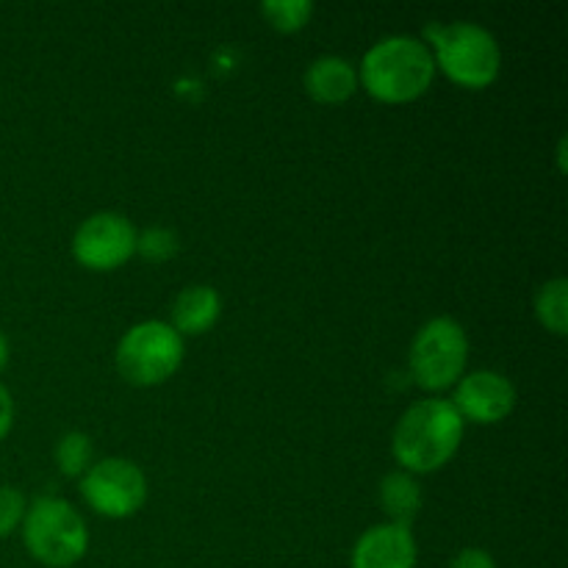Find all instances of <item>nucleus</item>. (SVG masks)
<instances>
[{
	"instance_id": "nucleus-17",
	"label": "nucleus",
	"mask_w": 568,
	"mask_h": 568,
	"mask_svg": "<svg viewBox=\"0 0 568 568\" xmlns=\"http://www.w3.org/2000/svg\"><path fill=\"white\" fill-rule=\"evenodd\" d=\"M181 250V239L172 227H148V231H139L136 236V255H142L148 264H164L172 261Z\"/></svg>"
},
{
	"instance_id": "nucleus-5",
	"label": "nucleus",
	"mask_w": 568,
	"mask_h": 568,
	"mask_svg": "<svg viewBox=\"0 0 568 568\" xmlns=\"http://www.w3.org/2000/svg\"><path fill=\"white\" fill-rule=\"evenodd\" d=\"M186 355V338L164 320H144L116 342L114 364L125 383L136 388L164 386L178 375Z\"/></svg>"
},
{
	"instance_id": "nucleus-18",
	"label": "nucleus",
	"mask_w": 568,
	"mask_h": 568,
	"mask_svg": "<svg viewBox=\"0 0 568 568\" xmlns=\"http://www.w3.org/2000/svg\"><path fill=\"white\" fill-rule=\"evenodd\" d=\"M26 508L28 499L22 497L20 488L0 486V541H6V538L20 530Z\"/></svg>"
},
{
	"instance_id": "nucleus-13",
	"label": "nucleus",
	"mask_w": 568,
	"mask_h": 568,
	"mask_svg": "<svg viewBox=\"0 0 568 568\" xmlns=\"http://www.w3.org/2000/svg\"><path fill=\"white\" fill-rule=\"evenodd\" d=\"M377 499H381V508L383 514L388 516V521L405 527H410V521L419 516L422 505H425L419 477L408 475V471L403 469L388 471V475L383 477L381 488H377Z\"/></svg>"
},
{
	"instance_id": "nucleus-3",
	"label": "nucleus",
	"mask_w": 568,
	"mask_h": 568,
	"mask_svg": "<svg viewBox=\"0 0 568 568\" xmlns=\"http://www.w3.org/2000/svg\"><path fill=\"white\" fill-rule=\"evenodd\" d=\"M422 42L430 48L436 70H442L455 87L483 92L494 87L503 72V48L497 37L480 22L458 20V22H436L427 28V37Z\"/></svg>"
},
{
	"instance_id": "nucleus-2",
	"label": "nucleus",
	"mask_w": 568,
	"mask_h": 568,
	"mask_svg": "<svg viewBox=\"0 0 568 568\" xmlns=\"http://www.w3.org/2000/svg\"><path fill=\"white\" fill-rule=\"evenodd\" d=\"M436 72L430 48L419 37L397 33L366 50L358 67V83L377 103L405 105L430 92Z\"/></svg>"
},
{
	"instance_id": "nucleus-1",
	"label": "nucleus",
	"mask_w": 568,
	"mask_h": 568,
	"mask_svg": "<svg viewBox=\"0 0 568 568\" xmlns=\"http://www.w3.org/2000/svg\"><path fill=\"white\" fill-rule=\"evenodd\" d=\"M464 433L466 422L449 399H419L394 425L392 455L408 475H433L458 455Z\"/></svg>"
},
{
	"instance_id": "nucleus-21",
	"label": "nucleus",
	"mask_w": 568,
	"mask_h": 568,
	"mask_svg": "<svg viewBox=\"0 0 568 568\" xmlns=\"http://www.w3.org/2000/svg\"><path fill=\"white\" fill-rule=\"evenodd\" d=\"M9 358H11V344L9 338H6V333L0 331V375H3L6 366H9Z\"/></svg>"
},
{
	"instance_id": "nucleus-20",
	"label": "nucleus",
	"mask_w": 568,
	"mask_h": 568,
	"mask_svg": "<svg viewBox=\"0 0 568 568\" xmlns=\"http://www.w3.org/2000/svg\"><path fill=\"white\" fill-rule=\"evenodd\" d=\"M14 397H11L9 388L0 383V442H6L11 433V427H14Z\"/></svg>"
},
{
	"instance_id": "nucleus-6",
	"label": "nucleus",
	"mask_w": 568,
	"mask_h": 568,
	"mask_svg": "<svg viewBox=\"0 0 568 568\" xmlns=\"http://www.w3.org/2000/svg\"><path fill=\"white\" fill-rule=\"evenodd\" d=\"M469 364V336L453 316H433L410 342V377L427 394L455 388Z\"/></svg>"
},
{
	"instance_id": "nucleus-10",
	"label": "nucleus",
	"mask_w": 568,
	"mask_h": 568,
	"mask_svg": "<svg viewBox=\"0 0 568 568\" xmlns=\"http://www.w3.org/2000/svg\"><path fill=\"white\" fill-rule=\"evenodd\" d=\"M419 547L414 530L394 521L369 527L361 532L349 555V568H416Z\"/></svg>"
},
{
	"instance_id": "nucleus-4",
	"label": "nucleus",
	"mask_w": 568,
	"mask_h": 568,
	"mask_svg": "<svg viewBox=\"0 0 568 568\" xmlns=\"http://www.w3.org/2000/svg\"><path fill=\"white\" fill-rule=\"evenodd\" d=\"M22 544L37 564L72 568L89 552V527L72 503L61 497H37L22 516Z\"/></svg>"
},
{
	"instance_id": "nucleus-7",
	"label": "nucleus",
	"mask_w": 568,
	"mask_h": 568,
	"mask_svg": "<svg viewBox=\"0 0 568 568\" xmlns=\"http://www.w3.org/2000/svg\"><path fill=\"white\" fill-rule=\"evenodd\" d=\"M148 475L128 458L94 460L81 477V497L103 519H131L148 503Z\"/></svg>"
},
{
	"instance_id": "nucleus-14",
	"label": "nucleus",
	"mask_w": 568,
	"mask_h": 568,
	"mask_svg": "<svg viewBox=\"0 0 568 568\" xmlns=\"http://www.w3.org/2000/svg\"><path fill=\"white\" fill-rule=\"evenodd\" d=\"M536 320L552 336L564 338L568 333V281L566 277H552L541 283L536 292Z\"/></svg>"
},
{
	"instance_id": "nucleus-12",
	"label": "nucleus",
	"mask_w": 568,
	"mask_h": 568,
	"mask_svg": "<svg viewBox=\"0 0 568 568\" xmlns=\"http://www.w3.org/2000/svg\"><path fill=\"white\" fill-rule=\"evenodd\" d=\"M222 316V297L214 286L194 283V286L181 288L170 311V325L181 333L183 338H194L209 333Z\"/></svg>"
},
{
	"instance_id": "nucleus-8",
	"label": "nucleus",
	"mask_w": 568,
	"mask_h": 568,
	"mask_svg": "<svg viewBox=\"0 0 568 568\" xmlns=\"http://www.w3.org/2000/svg\"><path fill=\"white\" fill-rule=\"evenodd\" d=\"M136 225L116 211L87 216L72 233V258L89 272H114L136 255Z\"/></svg>"
},
{
	"instance_id": "nucleus-22",
	"label": "nucleus",
	"mask_w": 568,
	"mask_h": 568,
	"mask_svg": "<svg viewBox=\"0 0 568 568\" xmlns=\"http://www.w3.org/2000/svg\"><path fill=\"white\" fill-rule=\"evenodd\" d=\"M558 161H560V172H566V139H560L558 144Z\"/></svg>"
},
{
	"instance_id": "nucleus-19",
	"label": "nucleus",
	"mask_w": 568,
	"mask_h": 568,
	"mask_svg": "<svg viewBox=\"0 0 568 568\" xmlns=\"http://www.w3.org/2000/svg\"><path fill=\"white\" fill-rule=\"evenodd\" d=\"M449 568H497V560L488 549L480 547H466L449 560Z\"/></svg>"
},
{
	"instance_id": "nucleus-16",
	"label": "nucleus",
	"mask_w": 568,
	"mask_h": 568,
	"mask_svg": "<svg viewBox=\"0 0 568 568\" xmlns=\"http://www.w3.org/2000/svg\"><path fill=\"white\" fill-rule=\"evenodd\" d=\"M316 6L311 0H264L261 3V14H264L266 26L277 33H297L314 17Z\"/></svg>"
},
{
	"instance_id": "nucleus-9",
	"label": "nucleus",
	"mask_w": 568,
	"mask_h": 568,
	"mask_svg": "<svg viewBox=\"0 0 568 568\" xmlns=\"http://www.w3.org/2000/svg\"><path fill=\"white\" fill-rule=\"evenodd\" d=\"M455 410L466 425H483L491 427L508 419L519 403V392H516L514 381L503 372L494 369H477L460 377L453 388Z\"/></svg>"
},
{
	"instance_id": "nucleus-11",
	"label": "nucleus",
	"mask_w": 568,
	"mask_h": 568,
	"mask_svg": "<svg viewBox=\"0 0 568 568\" xmlns=\"http://www.w3.org/2000/svg\"><path fill=\"white\" fill-rule=\"evenodd\" d=\"M303 89L311 100L322 105H342L361 89L358 67L342 55H320L303 75Z\"/></svg>"
},
{
	"instance_id": "nucleus-15",
	"label": "nucleus",
	"mask_w": 568,
	"mask_h": 568,
	"mask_svg": "<svg viewBox=\"0 0 568 568\" xmlns=\"http://www.w3.org/2000/svg\"><path fill=\"white\" fill-rule=\"evenodd\" d=\"M53 460L59 466V471L64 477H72V480H81L94 464V444L87 433L72 430L67 436L59 438L53 449Z\"/></svg>"
}]
</instances>
